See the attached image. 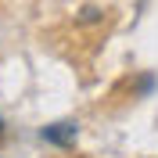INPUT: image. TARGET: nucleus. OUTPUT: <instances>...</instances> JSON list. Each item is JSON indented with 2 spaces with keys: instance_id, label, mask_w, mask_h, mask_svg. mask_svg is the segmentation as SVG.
<instances>
[{
  "instance_id": "7ed1b4c3",
  "label": "nucleus",
  "mask_w": 158,
  "mask_h": 158,
  "mask_svg": "<svg viewBox=\"0 0 158 158\" xmlns=\"http://www.w3.org/2000/svg\"><path fill=\"white\" fill-rule=\"evenodd\" d=\"M0 137H4V118H0Z\"/></svg>"
},
{
  "instance_id": "f03ea898",
  "label": "nucleus",
  "mask_w": 158,
  "mask_h": 158,
  "mask_svg": "<svg viewBox=\"0 0 158 158\" xmlns=\"http://www.w3.org/2000/svg\"><path fill=\"white\" fill-rule=\"evenodd\" d=\"M76 18H79V25H94V22H101V18H104V11H101L97 4H86V7H79V15H76Z\"/></svg>"
},
{
  "instance_id": "f257e3e1",
  "label": "nucleus",
  "mask_w": 158,
  "mask_h": 158,
  "mask_svg": "<svg viewBox=\"0 0 158 158\" xmlns=\"http://www.w3.org/2000/svg\"><path fill=\"white\" fill-rule=\"evenodd\" d=\"M40 137L47 140V144H58V148H72L79 137V126L76 122H50V126L40 129Z\"/></svg>"
}]
</instances>
